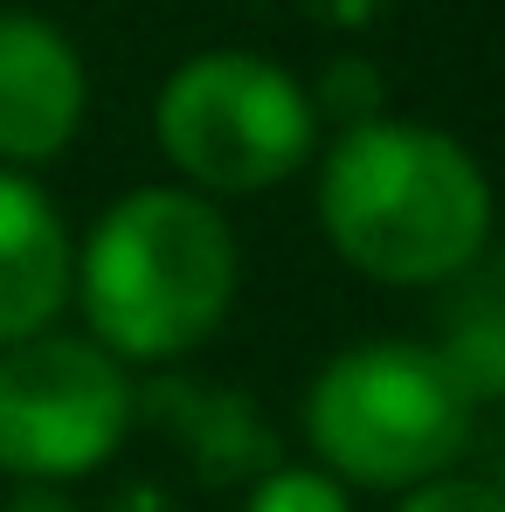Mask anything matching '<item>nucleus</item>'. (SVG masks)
<instances>
[{
  "instance_id": "nucleus-1",
  "label": "nucleus",
  "mask_w": 505,
  "mask_h": 512,
  "mask_svg": "<svg viewBox=\"0 0 505 512\" xmlns=\"http://www.w3.org/2000/svg\"><path fill=\"white\" fill-rule=\"evenodd\" d=\"M326 250L388 291H436L478 270L499 222L485 160L422 118H374L333 132L312 180Z\"/></svg>"
},
{
  "instance_id": "nucleus-2",
  "label": "nucleus",
  "mask_w": 505,
  "mask_h": 512,
  "mask_svg": "<svg viewBox=\"0 0 505 512\" xmlns=\"http://www.w3.org/2000/svg\"><path fill=\"white\" fill-rule=\"evenodd\" d=\"M243 291V243L222 201L153 180L118 194L77 243L70 305L84 312V340L118 367H167L208 346Z\"/></svg>"
},
{
  "instance_id": "nucleus-3",
  "label": "nucleus",
  "mask_w": 505,
  "mask_h": 512,
  "mask_svg": "<svg viewBox=\"0 0 505 512\" xmlns=\"http://www.w3.org/2000/svg\"><path fill=\"white\" fill-rule=\"evenodd\" d=\"M305 443L312 464L346 492H416L450 478L471 450L478 402L450 374V360L422 340H353L305 388Z\"/></svg>"
},
{
  "instance_id": "nucleus-4",
  "label": "nucleus",
  "mask_w": 505,
  "mask_h": 512,
  "mask_svg": "<svg viewBox=\"0 0 505 512\" xmlns=\"http://www.w3.org/2000/svg\"><path fill=\"white\" fill-rule=\"evenodd\" d=\"M153 139L180 187L208 201H250L319 160V111L263 49H201L173 63L153 97Z\"/></svg>"
},
{
  "instance_id": "nucleus-5",
  "label": "nucleus",
  "mask_w": 505,
  "mask_h": 512,
  "mask_svg": "<svg viewBox=\"0 0 505 512\" xmlns=\"http://www.w3.org/2000/svg\"><path fill=\"white\" fill-rule=\"evenodd\" d=\"M139 423L132 367L84 333H35L0 353V478L14 485H77L97 478Z\"/></svg>"
},
{
  "instance_id": "nucleus-6",
  "label": "nucleus",
  "mask_w": 505,
  "mask_h": 512,
  "mask_svg": "<svg viewBox=\"0 0 505 512\" xmlns=\"http://www.w3.org/2000/svg\"><path fill=\"white\" fill-rule=\"evenodd\" d=\"M90 118V70L70 28L35 7H0V167L35 173L77 146Z\"/></svg>"
},
{
  "instance_id": "nucleus-7",
  "label": "nucleus",
  "mask_w": 505,
  "mask_h": 512,
  "mask_svg": "<svg viewBox=\"0 0 505 512\" xmlns=\"http://www.w3.org/2000/svg\"><path fill=\"white\" fill-rule=\"evenodd\" d=\"M70 277H77V236L56 194L35 173L0 167V353L63 326Z\"/></svg>"
},
{
  "instance_id": "nucleus-8",
  "label": "nucleus",
  "mask_w": 505,
  "mask_h": 512,
  "mask_svg": "<svg viewBox=\"0 0 505 512\" xmlns=\"http://www.w3.org/2000/svg\"><path fill=\"white\" fill-rule=\"evenodd\" d=\"M305 90H312L319 125L333 118L339 132L388 118V84H381V70H374L367 56H339V63H326V77H319V84H305Z\"/></svg>"
},
{
  "instance_id": "nucleus-9",
  "label": "nucleus",
  "mask_w": 505,
  "mask_h": 512,
  "mask_svg": "<svg viewBox=\"0 0 505 512\" xmlns=\"http://www.w3.org/2000/svg\"><path fill=\"white\" fill-rule=\"evenodd\" d=\"M243 512H353V492L319 464H270L250 485Z\"/></svg>"
},
{
  "instance_id": "nucleus-10",
  "label": "nucleus",
  "mask_w": 505,
  "mask_h": 512,
  "mask_svg": "<svg viewBox=\"0 0 505 512\" xmlns=\"http://www.w3.org/2000/svg\"><path fill=\"white\" fill-rule=\"evenodd\" d=\"M395 512H505V485L471 478V471H450V478H429L416 492H402Z\"/></svg>"
},
{
  "instance_id": "nucleus-11",
  "label": "nucleus",
  "mask_w": 505,
  "mask_h": 512,
  "mask_svg": "<svg viewBox=\"0 0 505 512\" xmlns=\"http://www.w3.org/2000/svg\"><path fill=\"white\" fill-rule=\"evenodd\" d=\"M7 512H77V506H70L63 492H49V485H21V499H14Z\"/></svg>"
}]
</instances>
